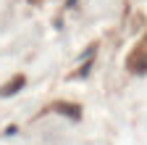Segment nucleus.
<instances>
[{"label": "nucleus", "instance_id": "nucleus-1", "mask_svg": "<svg viewBox=\"0 0 147 145\" xmlns=\"http://www.w3.org/2000/svg\"><path fill=\"white\" fill-rule=\"evenodd\" d=\"M129 66L134 71H147V40L131 53V58H129Z\"/></svg>", "mask_w": 147, "mask_h": 145}]
</instances>
